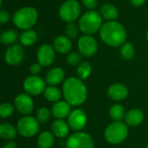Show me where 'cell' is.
Here are the masks:
<instances>
[{"label": "cell", "mask_w": 148, "mask_h": 148, "mask_svg": "<svg viewBox=\"0 0 148 148\" xmlns=\"http://www.w3.org/2000/svg\"><path fill=\"white\" fill-rule=\"evenodd\" d=\"M62 93L66 101L70 105L78 106L82 104L88 95V90L81 79L70 77L67 79L62 86Z\"/></svg>", "instance_id": "1"}, {"label": "cell", "mask_w": 148, "mask_h": 148, "mask_svg": "<svg viewBox=\"0 0 148 148\" xmlns=\"http://www.w3.org/2000/svg\"><path fill=\"white\" fill-rule=\"evenodd\" d=\"M100 35L102 41L112 47H118L125 43L127 38L125 27L116 21H108L102 24Z\"/></svg>", "instance_id": "2"}, {"label": "cell", "mask_w": 148, "mask_h": 148, "mask_svg": "<svg viewBox=\"0 0 148 148\" xmlns=\"http://www.w3.org/2000/svg\"><path fill=\"white\" fill-rule=\"evenodd\" d=\"M38 18V13L33 7H23L15 12L13 16L14 24L21 29H30Z\"/></svg>", "instance_id": "3"}, {"label": "cell", "mask_w": 148, "mask_h": 148, "mask_svg": "<svg viewBox=\"0 0 148 148\" xmlns=\"http://www.w3.org/2000/svg\"><path fill=\"white\" fill-rule=\"evenodd\" d=\"M101 15L95 10L86 12L79 21V28L86 35H92L96 33L101 29Z\"/></svg>", "instance_id": "4"}, {"label": "cell", "mask_w": 148, "mask_h": 148, "mask_svg": "<svg viewBox=\"0 0 148 148\" xmlns=\"http://www.w3.org/2000/svg\"><path fill=\"white\" fill-rule=\"evenodd\" d=\"M128 134V129L125 123L114 121L110 124L105 130V139L110 144H120L123 142Z\"/></svg>", "instance_id": "5"}, {"label": "cell", "mask_w": 148, "mask_h": 148, "mask_svg": "<svg viewBox=\"0 0 148 148\" xmlns=\"http://www.w3.org/2000/svg\"><path fill=\"white\" fill-rule=\"evenodd\" d=\"M81 13V5L76 0H68L60 8V17L67 23L75 22Z\"/></svg>", "instance_id": "6"}, {"label": "cell", "mask_w": 148, "mask_h": 148, "mask_svg": "<svg viewBox=\"0 0 148 148\" xmlns=\"http://www.w3.org/2000/svg\"><path fill=\"white\" fill-rule=\"evenodd\" d=\"M39 130V122L35 118L26 115L21 118L17 122L18 133L26 138L35 136Z\"/></svg>", "instance_id": "7"}, {"label": "cell", "mask_w": 148, "mask_h": 148, "mask_svg": "<svg viewBox=\"0 0 148 148\" xmlns=\"http://www.w3.org/2000/svg\"><path fill=\"white\" fill-rule=\"evenodd\" d=\"M67 148H94V143L89 134L86 133H75L71 134L66 143Z\"/></svg>", "instance_id": "8"}, {"label": "cell", "mask_w": 148, "mask_h": 148, "mask_svg": "<svg viewBox=\"0 0 148 148\" xmlns=\"http://www.w3.org/2000/svg\"><path fill=\"white\" fill-rule=\"evenodd\" d=\"M23 88L29 95H39L45 90V82L44 81L37 76L31 75L25 79L23 82Z\"/></svg>", "instance_id": "9"}, {"label": "cell", "mask_w": 148, "mask_h": 148, "mask_svg": "<svg viewBox=\"0 0 148 148\" xmlns=\"http://www.w3.org/2000/svg\"><path fill=\"white\" fill-rule=\"evenodd\" d=\"M97 48V42L90 35H84L78 40V49L83 56H92L96 53Z\"/></svg>", "instance_id": "10"}, {"label": "cell", "mask_w": 148, "mask_h": 148, "mask_svg": "<svg viewBox=\"0 0 148 148\" xmlns=\"http://www.w3.org/2000/svg\"><path fill=\"white\" fill-rule=\"evenodd\" d=\"M24 58V50L21 45L14 44L8 48L4 54V60L10 65H17Z\"/></svg>", "instance_id": "11"}, {"label": "cell", "mask_w": 148, "mask_h": 148, "mask_svg": "<svg viewBox=\"0 0 148 148\" xmlns=\"http://www.w3.org/2000/svg\"><path fill=\"white\" fill-rule=\"evenodd\" d=\"M54 47L49 44L42 45L37 50V61L44 67L49 66L53 63L56 58V52Z\"/></svg>", "instance_id": "12"}, {"label": "cell", "mask_w": 148, "mask_h": 148, "mask_svg": "<svg viewBox=\"0 0 148 148\" xmlns=\"http://www.w3.org/2000/svg\"><path fill=\"white\" fill-rule=\"evenodd\" d=\"M68 123L73 130L80 131L87 124V115L82 110L75 109L68 116Z\"/></svg>", "instance_id": "13"}, {"label": "cell", "mask_w": 148, "mask_h": 148, "mask_svg": "<svg viewBox=\"0 0 148 148\" xmlns=\"http://www.w3.org/2000/svg\"><path fill=\"white\" fill-rule=\"evenodd\" d=\"M15 107L23 115H28L33 111L34 103L28 94H20L15 99Z\"/></svg>", "instance_id": "14"}, {"label": "cell", "mask_w": 148, "mask_h": 148, "mask_svg": "<svg viewBox=\"0 0 148 148\" xmlns=\"http://www.w3.org/2000/svg\"><path fill=\"white\" fill-rule=\"evenodd\" d=\"M108 94L111 99L117 101H121L125 100L127 97L128 90L125 85L116 83V84H113L112 86H110V88H108Z\"/></svg>", "instance_id": "15"}, {"label": "cell", "mask_w": 148, "mask_h": 148, "mask_svg": "<svg viewBox=\"0 0 148 148\" xmlns=\"http://www.w3.org/2000/svg\"><path fill=\"white\" fill-rule=\"evenodd\" d=\"M52 114L54 117L58 120H62L69 115L70 112V104L65 101H59L54 104L52 107Z\"/></svg>", "instance_id": "16"}, {"label": "cell", "mask_w": 148, "mask_h": 148, "mask_svg": "<svg viewBox=\"0 0 148 148\" xmlns=\"http://www.w3.org/2000/svg\"><path fill=\"white\" fill-rule=\"evenodd\" d=\"M64 71L61 68H54L50 69L46 75V82L50 86H56L60 84L64 80Z\"/></svg>", "instance_id": "17"}, {"label": "cell", "mask_w": 148, "mask_h": 148, "mask_svg": "<svg viewBox=\"0 0 148 148\" xmlns=\"http://www.w3.org/2000/svg\"><path fill=\"white\" fill-rule=\"evenodd\" d=\"M54 49L60 54H67L72 49V42L67 36H58L54 40Z\"/></svg>", "instance_id": "18"}, {"label": "cell", "mask_w": 148, "mask_h": 148, "mask_svg": "<svg viewBox=\"0 0 148 148\" xmlns=\"http://www.w3.org/2000/svg\"><path fill=\"white\" fill-rule=\"evenodd\" d=\"M69 125L62 120H57L52 124V132L53 134L58 138H65L69 133Z\"/></svg>", "instance_id": "19"}, {"label": "cell", "mask_w": 148, "mask_h": 148, "mask_svg": "<svg viewBox=\"0 0 148 148\" xmlns=\"http://www.w3.org/2000/svg\"><path fill=\"white\" fill-rule=\"evenodd\" d=\"M126 123L130 127L139 126L144 120V114L139 109L130 110L125 116Z\"/></svg>", "instance_id": "20"}, {"label": "cell", "mask_w": 148, "mask_h": 148, "mask_svg": "<svg viewBox=\"0 0 148 148\" xmlns=\"http://www.w3.org/2000/svg\"><path fill=\"white\" fill-rule=\"evenodd\" d=\"M101 15L107 20L114 21L119 15L117 8L111 3H105L101 8Z\"/></svg>", "instance_id": "21"}, {"label": "cell", "mask_w": 148, "mask_h": 148, "mask_svg": "<svg viewBox=\"0 0 148 148\" xmlns=\"http://www.w3.org/2000/svg\"><path fill=\"white\" fill-rule=\"evenodd\" d=\"M37 145L39 148H51L54 145V136L49 132L42 133L37 139Z\"/></svg>", "instance_id": "22"}, {"label": "cell", "mask_w": 148, "mask_h": 148, "mask_svg": "<svg viewBox=\"0 0 148 148\" xmlns=\"http://www.w3.org/2000/svg\"><path fill=\"white\" fill-rule=\"evenodd\" d=\"M37 40V34L35 30L27 29L23 31L20 36V42L24 46H30L34 44Z\"/></svg>", "instance_id": "23"}, {"label": "cell", "mask_w": 148, "mask_h": 148, "mask_svg": "<svg viewBox=\"0 0 148 148\" xmlns=\"http://www.w3.org/2000/svg\"><path fill=\"white\" fill-rule=\"evenodd\" d=\"M44 96L49 101L57 102L60 101L62 97L61 91L55 86H49L45 88L44 90Z\"/></svg>", "instance_id": "24"}, {"label": "cell", "mask_w": 148, "mask_h": 148, "mask_svg": "<svg viewBox=\"0 0 148 148\" xmlns=\"http://www.w3.org/2000/svg\"><path fill=\"white\" fill-rule=\"evenodd\" d=\"M0 135L5 140H11L16 137V130L10 124L3 123L0 126Z\"/></svg>", "instance_id": "25"}, {"label": "cell", "mask_w": 148, "mask_h": 148, "mask_svg": "<svg viewBox=\"0 0 148 148\" xmlns=\"http://www.w3.org/2000/svg\"><path fill=\"white\" fill-rule=\"evenodd\" d=\"M17 32L13 29L5 30L1 34L0 41L4 45H10L14 43L17 39Z\"/></svg>", "instance_id": "26"}, {"label": "cell", "mask_w": 148, "mask_h": 148, "mask_svg": "<svg viewBox=\"0 0 148 148\" xmlns=\"http://www.w3.org/2000/svg\"><path fill=\"white\" fill-rule=\"evenodd\" d=\"M109 115L114 121H121L125 117V110L121 105H114L109 110Z\"/></svg>", "instance_id": "27"}, {"label": "cell", "mask_w": 148, "mask_h": 148, "mask_svg": "<svg viewBox=\"0 0 148 148\" xmlns=\"http://www.w3.org/2000/svg\"><path fill=\"white\" fill-rule=\"evenodd\" d=\"M91 65L87 62H81L77 67V75L80 79H87L91 74Z\"/></svg>", "instance_id": "28"}, {"label": "cell", "mask_w": 148, "mask_h": 148, "mask_svg": "<svg viewBox=\"0 0 148 148\" xmlns=\"http://www.w3.org/2000/svg\"><path fill=\"white\" fill-rule=\"evenodd\" d=\"M135 51L134 46L130 42H125L121 49V55L125 60H131L134 56Z\"/></svg>", "instance_id": "29"}, {"label": "cell", "mask_w": 148, "mask_h": 148, "mask_svg": "<svg viewBox=\"0 0 148 148\" xmlns=\"http://www.w3.org/2000/svg\"><path fill=\"white\" fill-rule=\"evenodd\" d=\"M50 117V112L46 108H41L36 113V120L40 123H45L49 121Z\"/></svg>", "instance_id": "30"}, {"label": "cell", "mask_w": 148, "mask_h": 148, "mask_svg": "<svg viewBox=\"0 0 148 148\" xmlns=\"http://www.w3.org/2000/svg\"><path fill=\"white\" fill-rule=\"evenodd\" d=\"M79 30L78 26L74 23H69L66 28V35L69 39H75L78 36Z\"/></svg>", "instance_id": "31"}, {"label": "cell", "mask_w": 148, "mask_h": 148, "mask_svg": "<svg viewBox=\"0 0 148 148\" xmlns=\"http://www.w3.org/2000/svg\"><path fill=\"white\" fill-rule=\"evenodd\" d=\"M14 112V107L10 103H3L0 107V116L2 118H7L12 115Z\"/></svg>", "instance_id": "32"}, {"label": "cell", "mask_w": 148, "mask_h": 148, "mask_svg": "<svg viewBox=\"0 0 148 148\" xmlns=\"http://www.w3.org/2000/svg\"><path fill=\"white\" fill-rule=\"evenodd\" d=\"M81 61H82V56H81V54L76 53V52L70 53L67 57V62L70 66L79 65L81 63Z\"/></svg>", "instance_id": "33"}, {"label": "cell", "mask_w": 148, "mask_h": 148, "mask_svg": "<svg viewBox=\"0 0 148 148\" xmlns=\"http://www.w3.org/2000/svg\"><path fill=\"white\" fill-rule=\"evenodd\" d=\"M9 20H10V14L4 10H0V23L3 24V23H8Z\"/></svg>", "instance_id": "34"}, {"label": "cell", "mask_w": 148, "mask_h": 148, "mask_svg": "<svg viewBox=\"0 0 148 148\" xmlns=\"http://www.w3.org/2000/svg\"><path fill=\"white\" fill-rule=\"evenodd\" d=\"M41 69H42V65L39 62L34 63L30 67V73L32 74V75H36L41 72Z\"/></svg>", "instance_id": "35"}, {"label": "cell", "mask_w": 148, "mask_h": 148, "mask_svg": "<svg viewBox=\"0 0 148 148\" xmlns=\"http://www.w3.org/2000/svg\"><path fill=\"white\" fill-rule=\"evenodd\" d=\"M82 1L83 4L90 10H94L97 6V3H98L97 0H82Z\"/></svg>", "instance_id": "36"}, {"label": "cell", "mask_w": 148, "mask_h": 148, "mask_svg": "<svg viewBox=\"0 0 148 148\" xmlns=\"http://www.w3.org/2000/svg\"><path fill=\"white\" fill-rule=\"evenodd\" d=\"M132 4L135 7H140L141 5H143L146 2V0H130Z\"/></svg>", "instance_id": "37"}, {"label": "cell", "mask_w": 148, "mask_h": 148, "mask_svg": "<svg viewBox=\"0 0 148 148\" xmlns=\"http://www.w3.org/2000/svg\"><path fill=\"white\" fill-rule=\"evenodd\" d=\"M3 148H16V145L15 142L10 141V142H8L7 144H5V146H4Z\"/></svg>", "instance_id": "38"}, {"label": "cell", "mask_w": 148, "mask_h": 148, "mask_svg": "<svg viewBox=\"0 0 148 148\" xmlns=\"http://www.w3.org/2000/svg\"><path fill=\"white\" fill-rule=\"evenodd\" d=\"M147 40H148V30H147Z\"/></svg>", "instance_id": "39"}, {"label": "cell", "mask_w": 148, "mask_h": 148, "mask_svg": "<svg viewBox=\"0 0 148 148\" xmlns=\"http://www.w3.org/2000/svg\"><path fill=\"white\" fill-rule=\"evenodd\" d=\"M146 148H148V147H146Z\"/></svg>", "instance_id": "40"}]
</instances>
